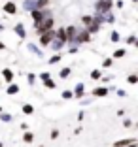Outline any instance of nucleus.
<instances>
[{
  "label": "nucleus",
  "instance_id": "1",
  "mask_svg": "<svg viewBox=\"0 0 138 147\" xmlns=\"http://www.w3.org/2000/svg\"><path fill=\"white\" fill-rule=\"evenodd\" d=\"M51 40H53V32L51 30H46V32H42L40 43H42V45H49V43H51Z\"/></svg>",
  "mask_w": 138,
  "mask_h": 147
},
{
  "label": "nucleus",
  "instance_id": "2",
  "mask_svg": "<svg viewBox=\"0 0 138 147\" xmlns=\"http://www.w3.org/2000/svg\"><path fill=\"white\" fill-rule=\"evenodd\" d=\"M110 8H112V0H100L99 6H97V9H99L100 13H106Z\"/></svg>",
  "mask_w": 138,
  "mask_h": 147
},
{
  "label": "nucleus",
  "instance_id": "3",
  "mask_svg": "<svg viewBox=\"0 0 138 147\" xmlns=\"http://www.w3.org/2000/svg\"><path fill=\"white\" fill-rule=\"evenodd\" d=\"M129 143H136V140H134V138H129V140H119V142H116L114 145H116V147H123V145H129Z\"/></svg>",
  "mask_w": 138,
  "mask_h": 147
},
{
  "label": "nucleus",
  "instance_id": "4",
  "mask_svg": "<svg viewBox=\"0 0 138 147\" xmlns=\"http://www.w3.org/2000/svg\"><path fill=\"white\" fill-rule=\"evenodd\" d=\"M76 42H89V32H82V34H76L74 36Z\"/></svg>",
  "mask_w": 138,
  "mask_h": 147
},
{
  "label": "nucleus",
  "instance_id": "5",
  "mask_svg": "<svg viewBox=\"0 0 138 147\" xmlns=\"http://www.w3.org/2000/svg\"><path fill=\"white\" fill-rule=\"evenodd\" d=\"M4 9L8 13H15V11H17V8H15V4H13V2H8V4L4 6Z\"/></svg>",
  "mask_w": 138,
  "mask_h": 147
},
{
  "label": "nucleus",
  "instance_id": "6",
  "mask_svg": "<svg viewBox=\"0 0 138 147\" xmlns=\"http://www.w3.org/2000/svg\"><path fill=\"white\" fill-rule=\"evenodd\" d=\"M66 32V40H74V36H76V28L74 26H68V30H65Z\"/></svg>",
  "mask_w": 138,
  "mask_h": 147
},
{
  "label": "nucleus",
  "instance_id": "7",
  "mask_svg": "<svg viewBox=\"0 0 138 147\" xmlns=\"http://www.w3.org/2000/svg\"><path fill=\"white\" fill-rule=\"evenodd\" d=\"M57 36H59V40H61V42H63V43H65V42H66V32H65V30H63V28H61V30H59V32H57Z\"/></svg>",
  "mask_w": 138,
  "mask_h": 147
},
{
  "label": "nucleus",
  "instance_id": "8",
  "mask_svg": "<svg viewBox=\"0 0 138 147\" xmlns=\"http://www.w3.org/2000/svg\"><path fill=\"white\" fill-rule=\"evenodd\" d=\"M106 92H108V89H104V87H102V89H97V91H95V94H97V96H104Z\"/></svg>",
  "mask_w": 138,
  "mask_h": 147
},
{
  "label": "nucleus",
  "instance_id": "9",
  "mask_svg": "<svg viewBox=\"0 0 138 147\" xmlns=\"http://www.w3.org/2000/svg\"><path fill=\"white\" fill-rule=\"evenodd\" d=\"M123 55H125V49H117V51L114 53V57H116V59H121Z\"/></svg>",
  "mask_w": 138,
  "mask_h": 147
},
{
  "label": "nucleus",
  "instance_id": "10",
  "mask_svg": "<svg viewBox=\"0 0 138 147\" xmlns=\"http://www.w3.org/2000/svg\"><path fill=\"white\" fill-rule=\"evenodd\" d=\"M44 83H46V87H49V89H55V83H53L49 78H48V79H44Z\"/></svg>",
  "mask_w": 138,
  "mask_h": 147
},
{
  "label": "nucleus",
  "instance_id": "11",
  "mask_svg": "<svg viewBox=\"0 0 138 147\" xmlns=\"http://www.w3.org/2000/svg\"><path fill=\"white\" fill-rule=\"evenodd\" d=\"M17 91H19V87H17V85H12V87L8 89V92H10V94H15Z\"/></svg>",
  "mask_w": 138,
  "mask_h": 147
},
{
  "label": "nucleus",
  "instance_id": "12",
  "mask_svg": "<svg viewBox=\"0 0 138 147\" xmlns=\"http://www.w3.org/2000/svg\"><path fill=\"white\" fill-rule=\"evenodd\" d=\"M23 111H25V113H32V111H34V108L27 104V106H23Z\"/></svg>",
  "mask_w": 138,
  "mask_h": 147
},
{
  "label": "nucleus",
  "instance_id": "13",
  "mask_svg": "<svg viewBox=\"0 0 138 147\" xmlns=\"http://www.w3.org/2000/svg\"><path fill=\"white\" fill-rule=\"evenodd\" d=\"M2 74H4V78L8 79V81H12V78H13V76H12V72H10V70H4Z\"/></svg>",
  "mask_w": 138,
  "mask_h": 147
},
{
  "label": "nucleus",
  "instance_id": "14",
  "mask_svg": "<svg viewBox=\"0 0 138 147\" xmlns=\"http://www.w3.org/2000/svg\"><path fill=\"white\" fill-rule=\"evenodd\" d=\"M68 76H70V70H68V68L61 70V78H68Z\"/></svg>",
  "mask_w": 138,
  "mask_h": 147
},
{
  "label": "nucleus",
  "instance_id": "15",
  "mask_svg": "<svg viewBox=\"0 0 138 147\" xmlns=\"http://www.w3.org/2000/svg\"><path fill=\"white\" fill-rule=\"evenodd\" d=\"M36 6H38V9L44 8V6H48V0H38V4H36Z\"/></svg>",
  "mask_w": 138,
  "mask_h": 147
},
{
  "label": "nucleus",
  "instance_id": "16",
  "mask_svg": "<svg viewBox=\"0 0 138 147\" xmlns=\"http://www.w3.org/2000/svg\"><path fill=\"white\" fill-rule=\"evenodd\" d=\"M15 30L19 32V36H25V30H23V26H21V25H17V26H15Z\"/></svg>",
  "mask_w": 138,
  "mask_h": 147
},
{
  "label": "nucleus",
  "instance_id": "17",
  "mask_svg": "<svg viewBox=\"0 0 138 147\" xmlns=\"http://www.w3.org/2000/svg\"><path fill=\"white\" fill-rule=\"evenodd\" d=\"M25 142H27V143L32 142V134H30V132H27V134H25Z\"/></svg>",
  "mask_w": 138,
  "mask_h": 147
},
{
  "label": "nucleus",
  "instance_id": "18",
  "mask_svg": "<svg viewBox=\"0 0 138 147\" xmlns=\"http://www.w3.org/2000/svg\"><path fill=\"white\" fill-rule=\"evenodd\" d=\"M82 94H83V87H82V85H80V87H78V89H76V96H82Z\"/></svg>",
  "mask_w": 138,
  "mask_h": 147
},
{
  "label": "nucleus",
  "instance_id": "19",
  "mask_svg": "<svg viewBox=\"0 0 138 147\" xmlns=\"http://www.w3.org/2000/svg\"><path fill=\"white\" fill-rule=\"evenodd\" d=\"M112 42H119V34H117V32L112 34Z\"/></svg>",
  "mask_w": 138,
  "mask_h": 147
},
{
  "label": "nucleus",
  "instance_id": "20",
  "mask_svg": "<svg viewBox=\"0 0 138 147\" xmlns=\"http://www.w3.org/2000/svg\"><path fill=\"white\" fill-rule=\"evenodd\" d=\"M91 78H93V79H99L100 78V72H93V74H91Z\"/></svg>",
  "mask_w": 138,
  "mask_h": 147
},
{
  "label": "nucleus",
  "instance_id": "21",
  "mask_svg": "<svg viewBox=\"0 0 138 147\" xmlns=\"http://www.w3.org/2000/svg\"><path fill=\"white\" fill-rule=\"evenodd\" d=\"M83 23H85V25H91V23H93V19H91V17H83Z\"/></svg>",
  "mask_w": 138,
  "mask_h": 147
},
{
  "label": "nucleus",
  "instance_id": "22",
  "mask_svg": "<svg viewBox=\"0 0 138 147\" xmlns=\"http://www.w3.org/2000/svg\"><path fill=\"white\" fill-rule=\"evenodd\" d=\"M136 81H138L136 76H131V78H129V83H136Z\"/></svg>",
  "mask_w": 138,
  "mask_h": 147
},
{
  "label": "nucleus",
  "instance_id": "23",
  "mask_svg": "<svg viewBox=\"0 0 138 147\" xmlns=\"http://www.w3.org/2000/svg\"><path fill=\"white\" fill-rule=\"evenodd\" d=\"M59 59H61V55H55V57H53V59H51V61H49V62H57V61H59Z\"/></svg>",
  "mask_w": 138,
  "mask_h": 147
},
{
  "label": "nucleus",
  "instance_id": "24",
  "mask_svg": "<svg viewBox=\"0 0 138 147\" xmlns=\"http://www.w3.org/2000/svg\"><path fill=\"white\" fill-rule=\"evenodd\" d=\"M134 2H136V0H134Z\"/></svg>",
  "mask_w": 138,
  "mask_h": 147
}]
</instances>
